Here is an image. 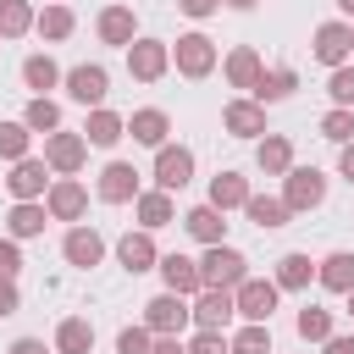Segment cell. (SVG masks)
Wrapping results in <instances>:
<instances>
[{"mask_svg": "<svg viewBox=\"0 0 354 354\" xmlns=\"http://www.w3.org/2000/svg\"><path fill=\"white\" fill-rule=\"evenodd\" d=\"M144 326H149L155 337H183V332L194 326V299H183V293H155V299L144 304Z\"/></svg>", "mask_w": 354, "mask_h": 354, "instance_id": "cell-1", "label": "cell"}, {"mask_svg": "<svg viewBox=\"0 0 354 354\" xmlns=\"http://www.w3.org/2000/svg\"><path fill=\"white\" fill-rule=\"evenodd\" d=\"M199 277H205V288H238V282H249V260H243V249H232V243H216V249H205V260H199Z\"/></svg>", "mask_w": 354, "mask_h": 354, "instance_id": "cell-2", "label": "cell"}, {"mask_svg": "<svg viewBox=\"0 0 354 354\" xmlns=\"http://www.w3.org/2000/svg\"><path fill=\"white\" fill-rule=\"evenodd\" d=\"M277 299H282V288H277L271 277H249V282H238V288H232V304H238V315H243L249 326H271Z\"/></svg>", "mask_w": 354, "mask_h": 354, "instance_id": "cell-3", "label": "cell"}, {"mask_svg": "<svg viewBox=\"0 0 354 354\" xmlns=\"http://www.w3.org/2000/svg\"><path fill=\"white\" fill-rule=\"evenodd\" d=\"M310 50H315V61L321 66H348V55H354V22H343V17H332V22H321L315 28V39H310Z\"/></svg>", "mask_w": 354, "mask_h": 354, "instance_id": "cell-4", "label": "cell"}, {"mask_svg": "<svg viewBox=\"0 0 354 354\" xmlns=\"http://www.w3.org/2000/svg\"><path fill=\"white\" fill-rule=\"evenodd\" d=\"M216 39H205V33H183L177 44H171V66L183 72V77H210L216 72Z\"/></svg>", "mask_w": 354, "mask_h": 354, "instance_id": "cell-5", "label": "cell"}, {"mask_svg": "<svg viewBox=\"0 0 354 354\" xmlns=\"http://www.w3.org/2000/svg\"><path fill=\"white\" fill-rule=\"evenodd\" d=\"M127 72H133L138 83H160V77L171 72V44H166V39H133V44H127Z\"/></svg>", "mask_w": 354, "mask_h": 354, "instance_id": "cell-6", "label": "cell"}, {"mask_svg": "<svg viewBox=\"0 0 354 354\" xmlns=\"http://www.w3.org/2000/svg\"><path fill=\"white\" fill-rule=\"evenodd\" d=\"M61 83H66V94H72L77 105H88V111H100V105H105V94H111V72H105L100 61H83V66H72Z\"/></svg>", "mask_w": 354, "mask_h": 354, "instance_id": "cell-7", "label": "cell"}, {"mask_svg": "<svg viewBox=\"0 0 354 354\" xmlns=\"http://www.w3.org/2000/svg\"><path fill=\"white\" fill-rule=\"evenodd\" d=\"M83 160H88V138H83V133H50V138H44V166H50L55 177H77Z\"/></svg>", "mask_w": 354, "mask_h": 354, "instance_id": "cell-8", "label": "cell"}, {"mask_svg": "<svg viewBox=\"0 0 354 354\" xmlns=\"http://www.w3.org/2000/svg\"><path fill=\"white\" fill-rule=\"evenodd\" d=\"M326 199V177L315 171V166H293L288 177H282V205L299 216V210H315Z\"/></svg>", "mask_w": 354, "mask_h": 354, "instance_id": "cell-9", "label": "cell"}, {"mask_svg": "<svg viewBox=\"0 0 354 354\" xmlns=\"http://www.w3.org/2000/svg\"><path fill=\"white\" fill-rule=\"evenodd\" d=\"M188 183H194V149H188V144L155 149V188L177 194V188H188Z\"/></svg>", "mask_w": 354, "mask_h": 354, "instance_id": "cell-10", "label": "cell"}, {"mask_svg": "<svg viewBox=\"0 0 354 354\" xmlns=\"http://www.w3.org/2000/svg\"><path fill=\"white\" fill-rule=\"evenodd\" d=\"M221 127H227L232 138H266V105L249 100V94H238V100L221 105Z\"/></svg>", "mask_w": 354, "mask_h": 354, "instance_id": "cell-11", "label": "cell"}, {"mask_svg": "<svg viewBox=\"0 0 354 354\" xmlns=\"http://www.w3.org/2000/svg\"><path fill=\"white\" fill-rule=\"evenodd\" d=\"M94 188H100V199H105V205H133V199L144 194V188H138V166H133V160H105V171H100V183H94Z\"/></svg>", "mask_w": 354, "mask_h": 354, "instance_id": "cell-12", "label": "cell"}, {"mask_svg": "<svg viewBox=\"0 0 354 354\" xmlns=\"http://www.w3.org/2000/svg\"><path fill=\"white\" fill-rule=\"evenodd\" d=\"M44 210H50V221H83V210H88V188H83L77 177H55L50 194H44Z\"/></svg>", "mask_w": 354, "mask_h": 354, "instance_id": "cell-13", "label": "cell"}, {"mask_svg": "<svg viewBox=\"0 0 354 354\" xmlns=\"http://www.w3.org/2000/svg\"><path fill=\"white\" fill-rule=\"evenodd\" d=\"M116 260H122V271L127 277H144V271H155L160 266V249H155V232H122L116 238Z\"/></svg>", "mask_w": 354, "mask_h": 354, "instance_id": "cell-14", "label": "cell"}, {"mask_svg": "<svg viewBox=\"0 0 354 354\" xmlns=\"http://www.w3.org/2000/svg\"><path fill=\"white\" fill-rule=\"evenodd\" d=\"M232 315H238V304H232L227 288H205V293H194V332H227Z\"/></svg>", "mask_w": 354, "mask_h": 354, "instance_id": "cell-15", "label": "cell"}, {"mask_svg": "<svg viewBox=\"0 0 354 354\" xmlns=\"http://www.w3.org/2000/svg\"><path fill=\"white\" fill-rule=\"evenodd\" d=\"M50 183H55V177H50V166H44L39 155L17 160V166H11V177H6V188H11V199H17V205H22V199H44V194H50Z\"/></svg>", "mask_w": 354, "mask_h": 354, "instance_id": "cell-16", "label": "cell"}, {"mask_svg": "<svg viewBox=\"0 0 354 354\" xmlns=\"http://www.w3.org/2000/svg\"><path fill=\"white\" fill-rule=\"evenodd\" d=\"M160 282H166V293H183V299H194V293H205V277H199V260H188V254H160Z\"/></svg>", "mask_w": 354, "mask_h": 354, "instance_id": "cell-17", "label": "cell"}, {"mask_svg": "<svg viewBox=\"0 0 354 354\" xmlns=\"http://www.w3.org/2000/svg\"><path fill=\"white\" fill-rule=\"evenodd\" d=\"M221 72H227V83H232V88L254 94V88H260V77H266V61H260V50H254V44H238V50L221 61Z\"/></svg>", "mask_w": 354, "mask_h": 354, "instance_id": "cell-18", "label": "cell"}, {"mask_svg": "<svg viewBox=\"0 0 354 354\" xmlns=\"http://www.w3.org/2000/svg\"><path fill=\"white\" fill-rule=\"evenodd\" d=\"M127 133H133V144H144V149H166L171 138V116L160 111V105H144V111H133L127 116Z\"/></svg>", "mask_w": 354, "mask_h": 354, "instance_id": "cell-19", "label": "cell"}, {"mask_svg": "<svg viewBox=\"0 0 354 354\" xmlns=\"http://www.w3.org/2000/svg\"><path fill=\"white\" fill-rule=\"evenodd\" d=\"M61 254H66V266H77V271H88V266H100L105 260V238L94 232V227H72L66 238H61Z\"/></svg>", "mask_w": 354, "mask_h": 354, "instance_id": "cell-20", "label": "cell"}, {"mask_svg": "<svg viewBox=\"0 0 354 354\" xmlns=\"http://www.w3.org/2000/svg\"><path fill=\"white\" fill-rule=\"evenodd\" d=\"M133 216H138V227H144V232H160V227H171V221H177V205H171V194H166V188H144V194L133 199Z\"/></svg>", "mask_w": 354, "mask_h": 354, "instance_id": "cell-21", "label": "cell"}, {"mask_svg": "<svg viewBox=\"0 0 354 354\" xmlns=\"http://www.w3.org/2000/svg\"><path fill=\"white\" fill-rule=\"evenodd\" d=\"M94 33L105 39V44H133L138 39V17H133V6H105L100 17H94Z\"/></svg>", "mask_w": 354, "mask_h": 354, "instance_id": "cell-22", "label": "cell"}, {"mask_svg": "<svg viewBox=\"0 0 354 354\" xmlns=\"http://www.w3.org/2000/svg\"><path fill=\"white\" fill-rule=\"evenodd\" d=\"M249 194H254V188H249V177H243V171H216V177H210V199H205V205H216V210L227 216V210H243V205H249Z\"/></svg>", "mask_w": 354, "mask_h": 354, "instance_id": "cell-23", "label": "cell"}, {"mask_svg": "<svg viewBox=\"0 0 354 354\" xmlns=\"http://www.w3.org/2000/svg\"><path fill=\"white\" fill-rule=\"evenodd\" d=\"M183 227H188V238H199L205 249L227 243V216H221L216 205H194V210H183Z\"/></svg>", "mask_w": 354, "mask_h": 354, "instance_id": "cell-24", "label": "cell"}, {"mask_svg": "<svg viewBox=\"0 0 354 354\" xmlns=\"http://www.w3.org/2000/svg\"><path fill=\"white\" fill-rule=\"evenodd\" d=\"M254 166H260L266 177H288V171H293V144H288L282 133H266V138L254 144Z\"/></svg>", "mask_w": 354, "mask_h": 354, "instance_id": "cell-25", "label": "cell"}, {"mask_svg": "<svg viewBox=\"0 0 354 354\" xmlns=\"http://www.w3.org/2000/svg\"><path fill=\"white\" fill-rule=\"evenodd\" d=\"M315 282H321L326 293H348V288H354V254H348V249H332L326 260H315Z\"/></svg>", "mask_w": 354, "mask_h": 354, "instance_id": "cell-26", "label": "cell"}, {"mask_svg": "<svg viewBox=\"0 0 354 354\" xmlns=\"http://www.w3.org/2000/svg\"><path fill=\"white\" fill-rule=\"evenodd\" d=\"M243 216L260 227V232H277V227H288V205H282V194H249V205H243Z\"/></svg>", "mask_w": 354, "mask_h": 354, "instance_id": "cell-27", "label": "cell"}, {"mask_svg": "<svg viewBox=\"0 0 354 354\" xmlns=\"http://www.w3.org/2000/svg\"><path fill=\"white\" fill-rule=\"evenodd\" d=\"M44 216H50L44 199H22V205H11V216H6V238H17V243H22V238H39V232H44Z\"/></svg>", "mask_w": 354, "mask_h": 354, "instance_id": "cell-28", "label": "cell"}, {"mask_svg": "<svg viewBox=\"0 0 354 354\" xmlns=\"http://www.w3.org/2000/svg\"><path fill=\"white\" fill-rule=\"evenodd\" d=\"M122 133H127V116H116V111H105V105L88 111V122H83V138H88L94 149H111Z\"/></svg>", "mask_w": 354, "mask_h": 354, "instance_id": "cell-29", "label": "cell"}, {"mask_svg": "<svg viewBox=\"0 0 354 354\" xmlns=\"http://www.w3.org/2000/svg\"><path fill=\"white\" fill-rule=\"evenodd\" d=\"M310 277H315V260L293 249V254H282V260H277V277H271V282H277L282 293H304V288H310Z\"/></svg>", "mask_w": 354, "mask_h": 354, "instance_id": "cell-30", "label": "cell"}, {"mask_svg": "<svg viewBox=\"0 0 354 354\" xmlns=\"http://www.w3.org/2000/svg\"><path fill=\"white\" fill-rule=\"evenodd\" d=\"M61 77H66V72H61L50 55H28V61H22V83L33 88V100H50V88H55Z\"/></svg>", "mask_w": 354, "mask_h": 354, "instance_id": "cell-31", "label": "cell"}, {"mask_svg": "<svg viewBox=\"0 0 354 354\" xmlns=\"http://www.w3.org/2000/svg\"><path fill=\"white\" fill-rule=\"evenodd\" d=\"M88 348H94V326L83 315H66L55 326V354H88Z\"/></svg>", "mask_w": 354, "mask_h": 354, "instance_id": "cell-32", "label": "cell"}, {"mask_svg": "<svg viewBox=\"0 0 354 354\" xmlns=\"http://www.w3.org/2000/svg\"><path fill=\"white\" fill-rule=\"evenodd\" d=\"M293 88H299V72H293V66H271V72L260 77V88H254L249 100H260V105H277V100H288Z\"/></svg>", "mask_w": 354, "mask_h": 354, "instance_id": "cell-33", "label": "cell"}, {"mask_svg": "<svg viewBox=\"0 0 354 354\" xmlns=\"http://www.w3.org/2000/svg\"><path fill=\"white\" fill-rule=\"evenodd\" d=\"M33 22H39V11L28 0H0V39H22V33H33Z\"/></svg>", "mask_w": 354, "mask_h": 354, "instance_id": "cell-34", "label": "cell"}, {"mask_svg": "<svg viewBox=\"0 0 354 354\" xmlns=\"http://www.w3.org/2000/svg\"><path fill=\"white\" fill-rule=\"evenodd\" d=\"M72 28H77V17H72V6H61V0H50V6L39 11V22H33V33H44V39H72Z\"/></svg>", "mask_w": 354, "mask_h": 354, "instance_id": "cell-35", "label": "cell"}, {"mask_svg": "<svg viewBox=\"0 0 354 354\" xmlns=\"http://www.w3.org/2000/svg\"><path fill=\"white\" fill-rule=\"evenodd\" d=\"M28 144H33V127L28 122H0V160H28Z\"/></svg>", "mask_w": 354, "mask_h": 354, "instance_id": "cell-36", "label": "cell"}, {"mask_svg": "<svg viewBox=\"0 0 354 354\" xmlns=\"http://www.w3.org/2000/svg\"><path fill=\"white\" fill-rule=\"evenodd\" d=\"M293 326H299V337H304V343H326V337H332V310H321V304H304Z\"/></svg>", "mask_w": 354, "mask_h": 354, "instance_id": "cell-37", "label": "cell"}, {"mask_svg": "<svg viewBox=\"0 0 354 354\" xmlns=\"http://www.w3.org/2000/svg\"><path fill=\"white\" fill-rule=\"evenodd\" d=\"M22 122H28L33 133H44V138H50V133H61V105H55V100H28Z\"/></svg>", "mask_w": 354, "mask_h": 354, "instance_id": "cell-38", "label": "cell"}, {"mask_svg": "<svg viewBox=\"0 0 354 354\" xmlns=\"http://www.w3.org/2000/svg\"><path fill=\"white\" fill-rule=\"evenodd\" d=\"M321 138H332L337 149H343V144H354V111H343V105H332V111L321 116Z\"/></svg>", "mask_w": 354, "mask_h": 354, "instance_id": "cell-39", "label": "cell"}, {"mask_svg": "<svg viewBox=\"0 0 354 354\" xmlns=\"http://www.w3.org/2000/svg\"><path fill=\"white\" fill-rule=\"evenodd\" d=\"M227 343H232V354H271V326H249L243 321V332L227 337Z\"/></svg>", "mask_w": 354, "mask_h": 354, "instance_id": "cell-40", "label": "cell"}, {"mask_svg": "<svg viewBox=\"0 0 354 354\" xmlns=\"http://www.w3.org/2000/svg\"><path fill=\"white\" fill-rule=\"evenodd\" d=\"M149 348H155V332H149L144 321H138V326H122V332H116V354H149Z\"/></svg>", "mask_w": 354, "mask_h": 354, "instance_id": "cell-41", "label": "cell"}, {"mask_svg": "<svg viewBox=\"0 0 354 354\" xmlns=\"http://www.w3.org/2000/svg\"><path fill=\"white\" fill-rule=\"evenodd\" d=\"M326 94H332V105L354 111V66H337V72L326 77Z\"/></svg>", "mask_w": 354, "mask_h": 354, "instance_id": "cell-42", "label": "cell"}, {"mask_svg": "<svg viewBox=\"0 0 354 354\" xmlns=\"http://www.w3.org/2000/svg\"><path fill=\"white\" fill-rule=\"evenodd\" d=\"M188 354H232V343H227V332H194Z\"/></svg>", "mask_w": 354, "mask_h": 354, "instance_id": "cell-43", "label": "cell"}, {"mask_svg": "<svg viewBox=\"0 0 354 354\" xmlns=\"http://www.w3.org/2000/svg\"><path fill=\"white\" fill-rule=\"evenodd\" d=\"M17 271H22V249H17V238H0V277L17 282Z\"/></svg>", "mask_w": 354, "mask_h": 354, "instance_id": "cell-44", "label": "cell"}, {"mask_svg": "<svg viewBox=\"0 0 354 354\" xmlns=\"http://www.w3.org/2000/svg\"><path fill=\"white\" fill-rule=\"evenodd\" d=\"M177 11H183V17H194V22H205V17H216V11H221V0H177Z\"/></svg>", "mask_w": 354, "mask_h": 354, "instance_id": "cell-45", "label": "cell"}, {"mask_svg": "<svg viewBox=\"0 0 354 354\" xmlns=\"http://www.w3.org/2000/svg\"><path fill=\"white\" fill-rule=\"evenodd\" d=\"M17 310H22V293L11 277H0V315H17Z\"/></svg>", "mask_w": 354, "mask_h": 354, "instance_id": "cell-46", "label": "cell"}, {"mask_svg": "<svg viewBox=\"0 0 354 354\" xmlns=\"http://www.w3.org/2000/svg\"><path fill=\"white\" fill-rule=\"evenodd\" d=\"M321 354H354V332H348V337H337V332H332V337L321 343Z\"/></svg>", "mask_w": 354, "mask_h": 354, "instance_id": "cell-47", "label": "cell"}, {"mask_svg": "<svg viewBox=\"0 0 354 354\" xmlns=\"http://www.w3.org/2000/svg\"><path fill=\"white\" fill-rule=\"evenodd\" d=\"M149 354H188V343H183V337H155Z\"/></svg>", "mask_w": 354, "mask_h": 354, "instance_id": "cell-48", "label": "cell"}, {"mask_svg": "<svg viewBox=\"0 0 354 354\" xmlns=\"http://www.w3.org/2000/svg\"><path fill=\"white\" fill-rule=\"evenodd\" d=\"M6 354H50V348H44V343H39V337H17V343H11V348H6Z\"/></svg>", "mask_w": 354, "mask_h": 354, "instance_id": "cell-49", "label": "cell"}, {"mask_svg": "<svg viewBox=\"0 0 354 354\" xmlns=\"http://www.w3.org/2000/svg\"><path fill=\"white\" fill-rule=\"evenodd\" d=\"M337 171L354 183V144H343V149H337Z\"/></svg>", "mask_w": 354, "mask_h": 354, "instance_id": "cell-50", "label": "cell"}, {"mask_svg": "<svg viewBox=\"0 0 354 354\" xmlns=\"http://www.w3.org/2000/svg\"><path fill=\"white\" fill-rule=\"evenodd\" d=\"M227 11H254V0H221Z\"/></svg>", "mask_w": 354, "mask_h": 354, "instance_id": "cell-51", "label": "cell"}, {"mask_svg": "<svg viewBox=\"0 0 354 354\" xmlns=\"http://www.w3.org/2000/svg\"><path fill=\"white\" fill-rule=\"evenodd\" d=\"M337 11H343V22H354V0H332Z\"/></svg>", "mask_w": 354, "mask_h": 354, "instance_id": "cell-52", "label": "cell"}, {"mask_svg": "<svg viewBox=\"0 0 354 354\" xmlns=\"http://www.w3.org/2000/svg\"><path fill=\"white\" fill-rule=\"evenodd\" d=\"M343 299H348V321H354V288H348V293H343Z\"/></svg>", "mask_w": 354, "mask_h": 354, "instance_id": "cell-53", "label": "cell"}]
</instances>
